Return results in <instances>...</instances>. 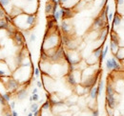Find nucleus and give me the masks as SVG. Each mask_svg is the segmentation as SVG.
Segmentation results:
<instances>
[{"instance_id":"58836bf2","label":"nucleus","mask_w":124,"mask_h":116,"mask_svg":"<svg viewBox=\"0 0 124 116\" xmlns=\"http://www.w3.org/2000/svg\"><path fill=\"white\" fill-rule=\"evenodd\" d=\"M93 116H99V111L96 109L93 112Z\"/></svg>"},{"instance_id":"7ed1b4c3","label":"nucleus","mask_w":124,"mask_h":116,"mask_svg":"<svg viewBox=\"0 0 124 116\" xmlns=\"http://www.w3.org/2000/svg\"><path fill=\"white\" fill-rule=\"evenodd\" d=\"M107 25H108L107 21L100 14L98 15V16H96L93 22V28L94 29H104Z\"/></svg>"},{"instance_id":"ddd939ff","label":"nucleus","mask_w":124,"mask_h":116,"mask_svg":"<svg viewBox=\"0 0 124 116\" xmlns=\"http://www.w3.org/2000/svg\"><path fill=\"white\" fill-rule=\"evenodd\" d=\"M28 95V92L26 90V88H22V89H18L16 91V96L19 100H23L26 96Z\"/></svg>"},{"instance_id":"1a4fd4ad","label":"nucleus","mask_w":124,"mask_h":116,"mask_svg":"<svg viewBox=\"0 0 124 116\" xmlns=\"http://www.w3.org/2000/svg\"><path fill=\"white\" fill-rule=\"evenodd\" d=\"M14 40L17 46H22L24 44V36L20 31L16 30L15 32V35H14Z\"/></svg>"},{"instance_id":"37998d69","label":"nucleus","mask_w":124,"mask_h":116,"mask_svg":"<svg viewBox=\"0 0 124 116\" xmlns=\"http://www.w3.org/2000/svg\"><path fill=\"white\" fill-rule=\"evenodd\" d=\"M12 114H13V116H18V114H17V112H16V110H13Z\"/></svg>"},{"instance_id":"4c0bfd02","label":"nucleus","mask_w":124,"mask_h":116,"mask_svg":"<svg viewBox=\"0 0 124 116\" xmlns=\"http://www.w3.org/2000/svg\"><path fill=\"white\" fill-rule=\"evenodd\" d=\"M10 106H11V108L14 109L15 108H16V102L15 101H13V102H11V104H10Z\"/></svg>"},{"instance_id":"de8ad7c7","label":"nucleus","mask_w":124,"mask_h":116,"mask_svg":"<svg viewBox=\"0 0 124 116\" xmlns=\"http://www.w3.org/2000/svg\"><path fill=\"white\" fill-rule=\"evenodd\" d=\"M33 115V114H32V112H31V113H29V114H28V116H32Z\"/></svg>"},{"instance_id":"c756f323","label":"nucleus","mask_w":124,"mask_h":116,"mask_svg":"<svg viewBox=\"0 0 124 116\" xmlns=\"http://www.w3.org/2000/svg\"><path fill=\"white\" fill-rule=\"evenodd\" d=\"M106 111H107V114L108 116H114V111H113V109L109 108L106 106Z\"/></svg>"},{"instance_id":"f704fd0d","label":"nucleus","mask_w":124,"mask_h":116,"mask_svg":"<svg viewBox=\"0 0 124 116\" xmlns=\"http://www.w3.org/2000/svg\"><path fill=\"white\" fill-rule=\"evenodd\" d=\"M31 97H32V101H38V99H39V96H38V94H37V93L32 94V95H31Z\"/></svg>"},{"instance_id":"6ab92c4d","label":"nucleus","mask_w":124,"mask_h":116,"mask_svg":"<svg viewBox=\"0 0 124 116\" xmlns=\"http://www.w3.org/2000/svg\"><path fill=\"white\" fill-rule=\"evenodd\" d=\"M112 64H113V70H116V71L120 70V65L116 58H112Z\"/></svg>"},{"instance_id":"393cba45","label":"nucleus","mask_w":124,"mask_h":116,"mask_svg":"<svg viewBox=\"0 0 124 116\" xmlns=\"http://www.w3.org/2000/svg\"><path fill=\"white\" fill-rule=\"evenodd\" d=\"M53 17H54V19L57 22V21L61 18V13H60V10H57V11L53 14Z\"/></svg>"},{"instance_id":"f3484780","label":"nucleus","mask_w":124,"mask_h":116,"mask_svg":"<svg viewBox=\"0 0 124 116\" xmlns=\"http://www.w3.org/2000/svg\"><path fill=\"white\" fill-rule=\"evenodd\" d=\"M10 26V23L5 19V18H1L0 19V29H4L7 30Z\"/></svg>"},{"instance_id":"a18cd8bd","label":"nucleus","mask_w":124,"mask_h":116,"mask_svg":"<svg viewBox=\"0 0 124 116\" xmlns=\"http://www.w3.org/2000/svg\"><path fill=\"white\" fill-rule=\"evenodd\" d=\"M6 116H13V114H12V113H7Z\"/></svg>"},{"instance_id":"c85d7f7f","label":"nucleus","mask_w":124,"mask_h":116,"mask_svg":"<svg viewBox=\"0 0 124 116\" xmlns=\"http://www.w3.org/2000/svg\"><path fill=\"white\" fill-rule=\"evenodd\" d=\"M5 16H6L5 10H4V8H2V7L0 6V19H1V18H5Z\"/></svg>"},{"instance_id":"ea45409f","label":"nucleus","mask_w":124,"mask_h":116,"mask_svg":"<svg viewBox=\"0 0 124 116\" xmlns=\"http://www.w3.org/2000/svg\"><path fill=\"white\" fill-rule=\"evenodd\" d=\"M35 93H37V87H34L31 91V94H35Z\"/></svg>"},{"instance_id":"dca6fc26","label":"nucleus","mask_w":124,"mask_h":116,"mask_svg":"<svg viewBox=\"0 0 124 116\" xmlns=\"http://www.w3.org/2000/svg\"><path fill=\"white\" fill-rule=\"evenodd\" d=\"M116 89L114 88L111 83H108L106 86V95H116Z\"/></svg>"},{"instance_id":"20e7f679","label":"nucleus","mask_w":124,"mask_h":116,"mask_svg":"<svg viewBox=\"0 0 124 116\" xmlns=\"http://www.w3.org/2000/svg\"><path fill=\"white\" fill-rule=\"evenodd\" d=\"M5 84H6V87H7V89L8 90H10V91H15L16 90L18 87H19V82L16 80V78H13V77H8V79H7V81L5 82Z\"/></svg>"},{"instance_id":"423d86ee","label":"nucleus","mask_w":124,"mask_h":116,"mask_svg":"<svg viewBox=\"0 0 124 116\" xmlns=\"http://www.w3.org/2000/svg\"><path fill=\"white\" fill-rule=\"evenodd\" d=\"M59 10H60V13H61V18L63 20L72 18V17L74 16L73 9L66 8V7H61V6H60V9H59Z\"/></svg>"},{"instance_id":"a878e982","label":"nucleus","mask_w":124,"mask_h":116,"mask_svg":"<svg viewBox=\"0 0 124 116\" xmlns=\"http://www.w3.org/2000/svg\"><path fill=\"white\" fill-rule=\"evenodd\" d=\"M106 68H107V70H113L112 59H107L106 60Z\"/></svg>"},{"instance_id":"4468645a","label":"nucleus","mask_w":124,"mask_h":116,"mask_svg":"<svg viewBox=\"0 0 124 116\" xmlns=\"http://www.w3.org/2000/svg\"><path fill=\"white\" fill-rule=\"evenodd\" d=\"M89 95H90V97L92 99H96V97L98 96V91H97V87L96 86H93V87L90 88Z\"/></svg>"},{"instance_id":"473e14b6","label":"nucleus","mask_w":124,"mask_h":116,"mask_svg":"<svg viewBox=\"0 0 124 116\" xmlns=\"http://www.w3.org/2000/svg\"><path fill=\"white\" fill-rule=\"evenodd\" d=\"M27 4H38V0H25Z\"/></svg>"},{"instance_id":"39448f33","label":"nucleus","mask_w":124,"mask_h":116,"mask_svg":"<svg viewBox=\"0 0 124 116\" xmlns=\"http://www.w3.org/2000/svg\"><path fill=\"white\" fill-rule=\"evenodd\" d=\"M64 54H65V51H64L63 48L62 47H58L56 49V51L54 52V54L49 57V59L52 60L53 62H57V61L61 60L62 58H64Z\"/></svg>"},{"instance_id":"cd10ccee","label":"nucleus","mask_w":124,"mask_h":116,"mask_svg":"<svg viewBox=\"0 0 124 116\" xmlns=\"http://www.w3.org/2000/svg\"><path fill=\"white\" fill-rule=\"evenodd\" d=\"M3 97L5 98V100L7 102H10V100H11V92H6V93H4V94H3Z\"/></svg>"},{"instance_id":"a211bd4d","label":"nucleus","mask_w":124,"mask_h":116,"mask_svg":"<svg viewBox=\"0 0 124 116\" xmlns=\"http://www.w3.org/2000/svg\"><path fill=\"white\" fill-rule=\"evenodd\" d=\"M103 51V46L101 45V46H99L97 49H95L94 51H93V55L94 58H98L99 59V57H100V54H101V52Z\"/></svg>"},{"instance_id":"49530a36","label":"nucleus","mask_w":124,"mask_h":116,"mask_svg":"<svg viewBox=\"0 0 124 116\" xmlns=\"http://www.w3.org/2000/svg\"><path fill=\"white\" fill-rule=\"evenodd\" d=\"M29 100H30V102H32V97H31V96L30 97V99H29Z\"/></svg>"},{"instance_id":"aec40b11","label":"nucleus","mask_w":124,"mask_h":116,"mask_svg":"<svg viewBox=\"0 0 124 116\" xmlns=\"http://www.w3.org/2000/svg\"><path fill=\"white\" fill-rule=\"evenodd\" d=\"M108 51H109V47L108 46H106V47H105V49L103 50V51H102V52H101V54H100V57H99V62H100V63L105 59L106 55H107Z\"/></svg>"},{"instance_id":"9b49d317","label":"nucleus","mask_w":124,"mask_h":116,"mask_svg":"<svg viewBox=\"0 0 124 116\" xmlns=\"http://www.w3.org/2000/svg\"><path fill=\"white\" fill-rule=\"evenodd\" d=\"M115 58L118 61H124V47H119L117 51L114 54Z\"/></svg>"},{"instance_id":"c03bdc74","label":"nucleus","mask_w":124,"mask_h":116,"mask_svg":"<svg viewBox=\"0 0 124 116\" xmlns=\"http://www.w3.org/2000/svg\"><path fill=\"white\" fill-rule=\"evenodd\" d=\"M51 2H53V3H57L58 2V0H50Z\"/></svg>"},{"instance_id":"bb28decb","label":"nucleus","mask_w":124,"mask_h":116,"mask_svg":"<svg viewBox=\"0 0 124 116\" xmlns=\"http://www.w3.org/2000/svg\"><path fill=\"white\" fill-rule=\"evenodd\" d=\"M31 112H35L36 110H38V105L36 104V103H33L32 105L31 106Z\"/></svg>"},{"instance_id":"5701e85b","label":"nucleus","mask_w":124,"mask_h":116,"mask_svg":"<svg viewBox=\"0 0 124 116\" xmlns=\"http://www.w3.org/2000/svg\"><path fill=\"white\" fill-rule=\"evenodd\" d=\"M51 107H52V105H51L50 101L47 100L45 103H43V105H42V107H41V109H42V110H49V109H51Z\"/></svg>"},{"instance_id":"c9c22d12","label":"nucleus","mask_w":124,"mask_h":116,"mask_svg":"<svg viewBox=\"0 0 124 116\" xmlns=\"http://www.w3.org/2000/svg\"><path fill=\"white\" fill-rule=\"evenodd\" d=\"M114 15L115 14H113V13H110L108 14V21H112V19L114 18Z\"/></svg>"},{"instance_id":"2f4dec72","label":"nucleus","mask_w":124,"mask_h":116,"mask_svg":"<svg viewBox=\"0 0 124 116\" xmlns=\"http://www.w3.org/2000/svg\"><path fill=\"white\" fill-rule=\"evenodd\" d=\"M33 72H34V76H35V77H38V76H39V74H40L39 68H35V69H34V71H33Z\"/></svg>"},{"instance_id":"6e6552de","label":"nucleus","mask_w":124,"mask_h":116,"mask_svg":"<svg viewBox=\"0 0 124 116\" xmlns=\"http://www.w3.org/2000/svg\"><path fill=\"white\" fill-rule=\"evenodd\" d=\"M106 106L111 108V109H115L116 104H117V101L116 99V96L115 95H106Z\"/></svg>"},{"instance_id":"b1692460","label":"nucleus","mask_w":124,"mask_h":116,"mask_svg":"<svg viewBox=\"0 0 124 116\" xmlns=\"http://www.w3.org/2000/svg\"><path fill=\"white\" fill-rule=\"evenodd\" d=\"M12 0H0V6L2 8H7L11 4Z\"/></svg>"},{"instance_id":"e433bc0d","label":"nucleus","mask_w":124,"mask_h":116,"mask_svg":"<svg viewBox=\"0 0 124 116\" xmlns=\"http://www.w3.org/2000/svg\"><path fill=\"white\" fill-rule=\"evenodd\" d=\"M23 31H24V35H25V36H29V35H31V34H30V30H29V29H24Z\"/></svg>"},{"instance_id":"2eb2a0df","label":"nucleus","mask_w":124,"mask_h":116,"mask_svg":"<svg viewBox=\"0 0 124 116\" xmlns=\"http://www.w3.org/2000/svg\"><path fill=\"white\" fill-rule=\"evenodd\" d=\"M53 9H54V3L51 1H48L45 6V14H53Z\"/></svg>"},{"instance_id":"f257e3e1","label":"nucleus","mask_w":124,"mask_h":116,"mask_svg":"<svg viewBox=\"0 0 124 116\" xmlns=\"http://www.w3.org/2000/svg\"><path fill=\"white\" fill-rule=\"evenodd\" d=\"M59 40H60V38H59V35L57 34V32L49 33V29H47L41 49H43L45 51H52V50H56L57 45L59 44Z\"/></svg>"},{"instance_id":"412c9836","label":"nucleus","mask_w":124,"mask_h":116,"mask_svg":"<svg viewBox=\"0 0 124 116\" xmlns=\"http://www.w3.org/2000/svg\"><path fill=\"white\" fill-rule=\"evenodd\" d=\"M103 87H104V82L100 79L97 85V91H98V95H101L102 91H103Z\"/></svg>"},{"instance_id":"79ce46f5","label":"nucleus","mask_w":124,"mask_h":116,"mask_svg":"<svg viewBox=\"0 0 124 116\" xmlns=\"http://www.w3.org/2000/svg\"><path fill=\"white\" fill-rule=\"evenodd\" d=\"M39 115V110H36L35 112H33V116H38Z\"/></svg>"},{"instance_id":"9d476101","label":"nucleus","mask_w":124,"mask_h":116,"mask_svg":"<svg viewBox=\"0 0 124 116\" xmlns=\"http://www.w3.org/2000/svg\"><path fill=\"white\" fill-rule=\"evenodd\" d=\"M121 22H122V15L118 12H116L114 15V18H113V25L114 26H119L121 24Z\"/></svg>"},{"instance_id":"72a5a7b5","label":"nucleus","mask_w":124,"mask_h":116,"mask_svg":"<svg viewBox=\"0 0 124 116\" xmlns=\"http://www.w3.org/2000/svg\"><path fill=\"white\" fill-rule=\"evenodd\" d=\"M6 100H5V98L3 97V95H1L0 94V103H1V105H3V106H5L6 105Z\"/></svg>"},{"instance_id":"7c9ffc66","label":"nucleus","mask_w":124,"mask_h":116,"mask_svg":"<svg viewBox=\"0 0 124 116\" xmlns=\"http://www.w3.org/2000/svg\"><path fill=\"white\" fill-rule=\"evenodd\" d=\"M29 38H30V39H29V41H30L31 43H32V42H34V41H35V39H36V35H35L34 33H31Z\"/></svg>"},{"instance_id":"f8f14e48","label":"nucleus","mask_w":124,"mask_h":116,"mask_svg":"<svg viewBox=\"0 0 124 116\" xmlns=\"http://www.w3.org/2000/svg\"><path fill=\"white\" fill-rule=\"evenodd\" d=\"M61 30L62 32L64 33V34H69V32H70V29H71V26H70V24L66 21V20H63L61 22Z\"/></svg>"},{"instance_id":"f03ea898","label":"nucleus","mask_w":124,"mask_h":116,"mask_svg":"<svg viewBox=\"0 0 124 116\" xmlns=\"http://www.w3.org/2000/svg\"><path fill=\"white\" fill-rule=\"evenodd\" d=\"M119 38L117 36V33L116 31H112L111 33V43H110V48H111V51L112 52L115 54L117 50L119 49Z\"/></svg>"},{"instance_id":"a19ab883","label":"nucleus","mask_w":124,"mask_h":116,"mask_svg":"<svg viewBox=\"0 0 124 116\" xmlns=\"http://www.w3.org/2000/svg\"><path fill=\"white\" fill-rule=\"evenodd\" d=\"M36 85H37V87H42V83H41L40 81H38V82L36 83Z\"/></svg>"},{"instance_id":"0eeeda50","label":"nucleus","mask_w":124,"mask_h":116,"mask_svg":"<svg viewBox=\"0 0 124 116\" xmlns=\"http://www.w3.org/2000/svg\"><path fill=\"white\" fill-rule=\"evenodd\" d=\"M67 78V82L68 84H70L71 86H74V87H77L78 83V80L77 79V76H76V73L75 72H69L66 76Z\"/></svg>"},{"instance_id":"4be33fe9","label":"nucleus","mask_w":124,"mask_h":116,"mask_svg":"<svg viewBox=\"0 0 124 116\" xmlns=\"http://www.w3.org/2000/svg\"><path fill=\"white\" fill-rule=\"evenodd\" d=\"M116 6L118 8V13L120 14L121 10L124 9V0H116Z\"/></svg>"}]
</instances>
